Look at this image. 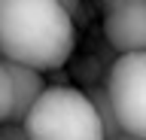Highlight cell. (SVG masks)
<instances>
[{
  "label": "cell",
  "mask_w": 146,
  "mask_h": 140,
  "mask_svg": "<svg viewBox=\"0 0 146 140\" xmlns=\"http://www.w3.org/2000/svg\"><path fill=\"white\" fill-rule=\"evenodd\" d=\"M76 46V25L58 0H0V55L34 70L64 67Z\"/></svg>",
  "instance_id": "cell-1"
},
{
  "label": "cell",
  "mask_w": 146,
  "mask_h": 140,
  "mask_svg": "<svg viewBox=\"0 0 146 140\" xmlns=\"http://www.w3.org/2000/svg\"><path fill=\"white\" fill-rule=\"evenodd\" d=\"M21 125L27 140H104L85 92L73 85H46Z\"/></svg>",
  "instance_id": "cell-2"
},
{
  "label": "cell",
  "mask_w": 146,
  "mask_h": 140,
  "mask_svg": "<svg viewBox=\"0 0 146 140\" xmlns=\"http://www.w3.org/2000/svg\"><path fill=\"white\" fill-rule=\"evenodd\" d=\"M107 101L116 113V122L125 134L146 137V55L143 52H125L110 64L107 82H104Z\"/></svg>",
  "instance_id": "cell-3"
},
{
  "label": "cell",
  "mask_w": 146,
  "mask_h": 140,
  "mask_svg": "<svg viewBox=\"0 0 146 140\" xmlns=\"http://www.w3.org/2000/svg\"><path fill=\"white\" fill-rule=\"evenodd\" d=\"M104 37L119 55L146 49V0H131L104 12Z\"/></svg>",
  "instance_id": "cell-4"
},
{
  "label": "cell",
  "mask_w": 146,
  "mask_h": 140,
  "mask_svg": "<svg viewBox=\"0 0 146 140\" xmlns=\"http://www.w3.org/2000/svg\"><path fill=\"white\" fill-rule=\"evenodd\" d=\"M6 70L12 76V116H9V122H21L27 116V110L34 107V101L43 94L46 79L40 70H34L27 64H15V61H6Z\"/></svg>",
  "instance_id": "cell-5"
},
{
  "label": "cell",
  "mask_w": 146,
  "mask_h": 140,
  "mask_svg": "<svg viewBox=\"0 0 146 140\" xmlns=\"http://www.w3.org/2000/svg\"><path fill=\"white\" fill-rule=\"evenodd\" d=\"M85 98H88V104H91V110H94V116L100 119L104 140H116V134H119L122 128H119L116 113H113V107H110V101H107L104 82H88V88H85Z\"/></svg>",
  "instance_id": "cell-6"
},
{
  "label": "cell",
  "mask_w": 146,
  "mask_h": 140,
  "mask_svg": "<svg viewBox=\"0 0 146 140\" xmlns=\"http://www.w3.org/2000/svg\"><path fill=\"white\" fill-rule=\"evenodd\" d=\"M12 116V76L6 70V61L0 58V122H9Z\"/></svg>",
  "instance_id": "cell-7"
},
{
  "label": "cell",
  "mask_w": 146,
  "mask_h": 140,
  "mask_svg": "<svg viewBox=\"0 0 146 140\" xmlns=\"http://www.w3.org/2000/svg\"><path fill=\"white\" fill-rule=\"evenodd\" d=\"M0 140H27L21 122H0Z\"/></svg>",
  "instance_id": "cell-8"
},
{
  "label": "cell",
  "mask_w": 146,
  "mask_h": 140,
  "mask_svg": "<svg viewBox=\"0 0 146 140\" xmlns=\"http://www.w3.org/2000/svg\"><path fill=\"white\" fill-rule=\"evenodd\" d=\"M58 6H61V9L73 19V25H76V19H79V9H82V0H58Z\"/></svg>",
  "instance_id": "cell-9"
},
{
  "label": "cell",
  "mask_w": 146,
  "mask_h": 140,
  "mask_svg": "<svg viewBox=\"0 0 146 140\" xmlns=\"http://www.w3.org/2000/svg\"><path fill=\"white\" fill-rule=\"evenodd\" d=\"M122 3H131V0H100V6H104V12L116 9V6H122Z\"/></svg>",
  "instance_id": "cell-10"
},
{
  "label": "cell",
  "mask_w": 146,
  "mask_h": 140,
  "mask_svg": "<svg viewBox=\"0 0 146 140\" xmlns=\"http://www.w3.org/2000/svg\"><path fill=\"white\" fill-rule=\"evenodd\" d=\"M116 140H146V137H137V134H125V131H119Z\"/></svg>",
  "instance_id": "cell-11"
},
{
  "label": "cell",
  "mask_w": 146,
  "mask_h": 140,
  "mask_svg": "<svg viewBox=\"0 0 146 140\" xmlns=\"http://www.w3.org/2000/svg\"><path fill=\"white\" fill-rule=\"evenodd\" d=\"M0 58H3V55H0Z\"/></svg>",
  "instance_id": "cell-12"
}]
</instances>
